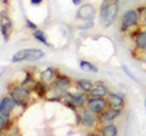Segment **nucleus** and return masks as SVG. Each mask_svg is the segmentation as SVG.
I'll list each match as a JSON object with an SVG mask.
<instances>
[{
	"mask_svg": "<svg viewBox=\"0 0 146 136\" xmlns=\"http://www.w3.org/2000/svg\"><path fill=\"white\" fill-rule=\"evenodd\" d=\"M33 37L38 40V42H40L42 44L46 45V46H50V44L48 43V39H46V35H45V33L43 30H39V29H35L34 33H33Z\"/></svg>",
	"mask_w": 146,
	"mask_h": 136,
	"instance_id": "obj_21",
	"label": "nucleus"
},
{
	"mask_svg": "<svg viewBox=\"0 0 146 136\" xmlns=\"http://www.w3.org/2000/svg\"><path fill=\"white\" fill-rule=\"evenodd\" d=\"M95 15H96V9L90 3L82 4V5H79V9L77 10V18L83 22L94 21Z\"/></svg>",
	"mask_w": 146,
	"mask_h": 136,
	"instance_id": "obj_6",
	"label": "nucleus"
},
{
	"mask_svg": "<svg viewBox=\"0 0 146 136\" xmlns=\"http://www.w3.org/2000/svg\"><path fill=\"white\" fill-rule=\"evenodd\" d=\"M85 107L91 112L100 114L102 111H105L108 107L107 98L106 97H88Z\"/></svg>",
	"mask_w": 146,
	"mask_h": 136,
	"instance_id": "obj_7",
	"label": "nucleus"
},
{
	"mask_svg": "<svg viewBox=\"0 0 146 136\" xmlns=\"http://www.w3.org/2000/svg\"><path fill=\"white\" fill-rule=\"evenodd\" d=\"M79 120H80V124L84 126V128H88V129H94L96 128V125L100 124L99 123V114L96 113L91 112L88 108H82V111L79 113Z\"/></svg>",
	"mask_w": 146,
	"mask_h": 136,
	"instance_id": "obj_5",
	"label": "nucleus"
},
{
	"mask_svg": "<svg viewBox=\"0 0 146 136\" xmlns=\"http://www.w3.org/2000/svg\"><path fill=\"white\" fill-rule=\"evenodd\" d=\"M133 40L136 51L140 53H146V27H140Z\"/></svg>",
	"mask_w": 146,
	"mask_h": 136,
	"instance_id": "obj_11",
	"label": "nucleus"
},
{
	"mask_svg": "<svg viewBox=\"0 0 146 136\" xmlns=\"http://www.w3.org/2000/svg\"><path fill=\"white\" fill-rule=\"evenodd\" d=\"M72 3H73V5H76V6L82 5V0H72Z\"/></svg>",
	"mask_w": 146,
	"mask_h": 136,
	"instance_id": "obj_26",
	"label": "nucleus"
},
{
	"mask_svg": "<svg viewBox=\"0 0 146 136\" xmlns=\"http://www.w3.org/2000/svg\"><path fill=\"white\" fill-rule=\"evenodd\" d=\"M44 57V52L39 49H22L13 53L11 61L13 63L22 61H38Z\"/></svg>",
	"mask_w": 146,
	"mask_h": 136,
	"instance_id": "obj_3",
	"label": "nucleus"
},
{
	"mask_svg": "<svg viewBox=\"0 0 146 136\" xmlns=\"http://www.w3.org/2000/svg\"><path fill=\"white\" fill-rule=\"evenodd\" d=\"M10 96L15 100L17 106L26 107V106H28V103L31 101V91L27 90L26 88H23L22 85L13 88L10 91Z\"/></svg>",
	"mask_w": 146,
	"mask_h": 136,
	"instance_id": "obj_4",
	"label": "nucleus"
},
{
	"mask_svg": "<svg viewBox=\"0 0 146 136\" xmlns=\"http://www.w3.org/2000/svg\"><path fill=\"white\" fill-rule=\"evenodd\" d=\"M40 79L43 81H52L55 79V73H54V69L52 68H46L44 72L40 73Z\"/></svg>",
	"mask_w": 146,
	"mask_h": 136,
	"instance_id": "obj_19",
	"label": "nucleus"
},
{
	"mask_svg": "<svg viewBox=\"0 0 146 136\" xmlns=\"http://www.w3.org/2000/svg\"><path fill=\"white\" fill-rule=\"evenodd\" d=\"M107 1H117V0H107Z\"/></svg>",
	"mask_w": 146,
	"mask_h": 136,
	"instance_id": "obj_29",
	"label": "nucleus"
},
{
	"mask_svg": "<svg viewBox=\"0 0 146 136\" xmlns=\"http://www.w3.org/2000/svg\"><path fill=\"white\" fill-rule=\"evenodd\" d=\"M110 92L108 88L101 81H98V83H94L93 88L88 92L89 97H106Z\"/></svg>",
	"mask_w": 146,
	"mask_h": 136,
	"instance_id": "obj_13",
	"label": "nucleus"
},
{
	"mask_svg": "<svg viewBox=\"0 0 146 136\" xmlns=\"http://www.w3.org/2000/svg\"><path fill=\"white\" fill-rule=\"evenodd\" d=\"M122 71H123V73H124V74H125V75H127L129 79L133 80L134 83H136V84H140V80H139V79H138V78H136V77L134 75V73H131V72L129 71V68H128L125 65H122Z\"/></svg>",
	"mask_w": 146,
	"mask_h": 136,
	"instance_id": "obj_22",
	"label": "nucleus"
},
{
	"mask_svg": "<svg viewBox=\"0 0 146 136\" xmlns=\"http://www.w3.org/2000/svg\"><path fill=\"white\" fill-rule=\"evenodd\" d=\"M26 23H27V27H28L29 29H32V30H35V29H36V24L33 23V22H31L28 18L26 20Z\"/></svg>",
	"mask_w": 146,
	"mask_h": 136,
	"instance_id": "obj_24",
	"label": "nucleus"
},
{
	"mask_svg": "<svg viewBox=\"0 0 146 136\" xmlns=\"http://www.w3.org/2000/svg\"><path fill=\"white\" fill-rule=\"evenodd\" d=\"M6 125H7V117L0 114V133L6 128Z\"/></svg>",
	"mask_w": 146,
	"mask_h": 136,
	"instance_id": "obj_23",
	"label": "nucleus"
},
{
	"mask_svg": "<svg viewBox=\"0 0 146 136\" xmlns=\"http://www.w3.org/2000/svg\"><path fill=\"white\" fill-rule=\"evenodd\" d=\"M71 79L68 78L67 75H58L56 77L54 84H52V88L56 89V90H60V91H66V90L71 86Z\"/></svg>",
	"mask_w": 146,
	"mask_h": 136,
	"instance_id": "obj_14",
	"label": "nucleus"
},
{
	"mask_svg": "<svg viewBox=\"0 0 146 136\" xmlns=\"http://www.w3.org/2000/svg\"><path fill=\"white\" fill-rule=\"evenodd\" d=\"M31 3L33 4V5H39V4L43 3V0H31Z\"/></svg>",
	"mask_w": 146,
	"mask_h": 136,
	"instance_id": "obj_25",
	"label": "nucleus"
},
{
	"mask_svg": "<svg viewBox=\"0 0 146 136\" xmlns=\"http://www.w3.org/2000/svg\"><path fill=\"white\" fill-rule=\"evenodd\" d=\"M106 98H107L108 107L116 108V110H119V111L124 110V107H125V97H124V95L123 94L110 91L108 95L106 96Z\"/></svg>",
	"mask_w": 146,
	"mask_h": 136,
	"instance_id": "obj_10",
	"label": "nucleus"
},
{
	"mask_svg": "<svg viewBox=\"0 0 146 136\" xmlns=\"http://www.w3.org/2000/svg\"><path fill=\"white\" fill-rule=\"evenodd\" d=\"M16 106H17V103L15 102V100L12 97H4L1 101H0V114L9 118Z\"/></svg>",
	"mask_w": 146,
	"mask_h": 136,
	"instance_id": "obj_12",
	"label": "nucleus"
},
{
	"mask_svg": "<svg viewBox=\"0 0 146 136\" xmlns=\"http://www.w3.org/2000/svg\"><path fill=\"white\" fill-rule=\"evenodd\" d=\"M118 13H119V0H117V1L102 0L101 5H100V12H99L100 24L104 28H108L117 20Z\"/></svg>",
	"mask_w": 146,
	"mask_h": 136,
	"instance_id": "obj_1",
	"label": "nucleus"
},
{
	"mask_svg": "<svg viewBox=\"0 0 146 136\" xmlns=\"http://www.w3.org/2000/svg\"><path fill=\"white\" fill-rule=\"evenodd\" d=\"M121 114H122V111L116 110V108H112V107H107L106 110L102 111L99 114V123L104 125V124L111 123V121H115L121 117Z\"/></svg>",
	"mask_w": 146,
	"mask_h": 136,
	"instance_id": "obj_9",
	"label": "nucleus"
},
{
	"mask_svg": "<svg viewBox=\"0 0 146 136\" xmlns=\"http://www.w3.org/2000/svg\"><path fill=\"white\" fill-rule=\"evenodd\" d=\"M76 84H77V86H78V89L80 90V91L86 92V94L90 91L91 88H93V85H94L93 81L89 80V79H78L76 81Z\"/></svg>",
	"mask_w": 146,
	"mask_h": 136,
	"instance_id": "obj_17",
	"label": "nucleus"
},
{
	"mask_svg": "<svg viewBox=\"0 0 146 136\" xmlns=\"http://www.w3.org/2000/svg\"><path fill=\"white\" fill-rule=\"evenodd\" d=\"M138 12H139V23L140 27H146V5L138 6Z\"/></svg>",
	"mask_w": 146,
	"mask_h": 136,
	"instance_id": "obj_20",
	"label": "nucleus"
},
{
	"mask_svg": "<svg viewBox=\"0 0 146 136\" xmlns=\"http://www.w3.org/2000/svg\"><path fill=\"white\" fill-rule=\"evenodd\" d=\"M3 73H4V69H0V77L3 75Z\"/></svg>",
	"mask_w": 146,
	"mask_h": 136,
	"instance_id": "obj_27",
	"label": "nucleus"
},
{
	"mask_svg": "<svg viewBox=\"0 0 146 136\" xmlns=\"http://www.w3.org/2000/svg\"><path fill=\"white\" fill-rule=\"evenodd\" d=\"M33 90H34V92L38 95L39 97H45V96H46V92H48V85L43 80L36 81Z\"/></svg>",
	"mask_w": 146,
	"mask_h": 136,
	"instance_id": "obj_16",
	"label": "nucleus"
},
{
	"mask_svg": "<svg viewBox=\"0 0 146 136\" xmlns=\"http://www.w3.org/2000/svg\"><path fill=\"white\" fill-rule=\"evenodd\" d=\"M100 133L105 136H117L118 135V128L115 124V121H111V123L104 124V126L100 129Z\"/></svg>",
	"mask_w": 146,
	"mask_h": 136,
	"instance_id": "obj_15",
	"label": "nucleus"
},
{
	"mask_svg": "<svg viewBox=\"0 0 146 136\" xmlns=\"http://www.w3.org/2000/svg\"><path fill=\"white\" fill-rule=\"evenodd\" d=\"M144 106H145V111H146V98H145V102H144Z\"/></svg>",
	"mask_w": 146,
	"mask_h": 136,
	"instance_id": "obj_28",
	"label": "nucleus"
},
{
	"mask_svg": "<svg viewBox=\"0 0 146 136\" xmlns=\"http://www.w3.org/2000/svg\"><path fill=\"white\" fill-rule=\"evenodd\" d=\"M79 67L80 69H83L85 72H89V73H98L99 72V68L94 65V63H91L89 61H85V60H82L79 62Z\"/></svg>",
	"mask_w": 146,
	"mask_h": 136,
	"instance_id": "obj_18",
	"label": "nucleus"
},
{
	"mask_svg": "<svg viewBox=\"0 0 146 136\" xmlns=\"http://www.w3.org/2000/svg\"><path fill=\"white\" fill-rule=\"evenodd\" d=\"M12 29H13V26H12V21L10 18V16H9V13L5 10H3L0 12V30H1V34L6 42L10 39Z\"/></svg>",
	"mask_w": 146,
	"mask_h": 136,
	"instance_id": "obj_8",
	"label": "nucleus"
},
{
	"mask_svg": "<svg viewBox=\"0 0 146 136\" xmlns=\"http://www.w3.org/2000/svg\"><path fill=\"white\" fill-rule=\"evenodd\" d=\"M138 27H140L138 9L131 7L122 13V16L119 18V30L121 32L127 33V32H129L134 28H138Z\"/></svg>",
	"mask_w": 146,
	"mask_h": 136,
	"instance_id": "obj_2",
	"label": "nucleus"
}]
</instances>
